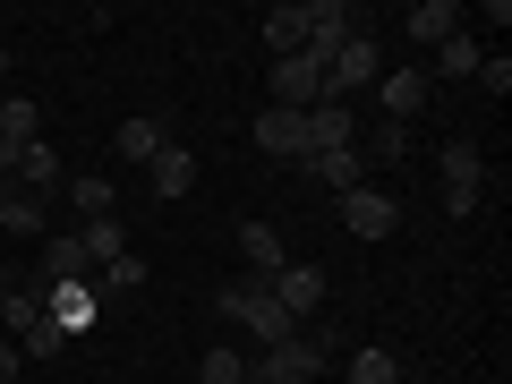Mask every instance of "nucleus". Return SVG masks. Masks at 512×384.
<instances>
[{
    "mask_svg": "<svg viewBox=\"0 0 512 384\" xmlns=\"http://www.w3.org/2000/svg\"><path fill=\"white\" fill-rule=\"evenodd\" d=\"M239 376H248V359H239L231 342H222V350H205V359H197V384H239Z\"/></svg>",
    "mask_w": 512,
    "mask_h": 384,
    "instance_id": "obj_25",
    "label": "nucleus"
},
{
    "mask_svg": "<svg viewBox=\"0 0 512 384\" xmlns=\"http://www.w3.org/2000/svg\"><path fill=\"white\" fill-rule=\"evenodd\" d=\"M274 299H282V316H291V325H308V316L325 308V265H308V256H291V265L274 274Z\"/></svg>",
    "mask_w": 512,
    "mask_h": 384,
    "instance_id": "obj_9",
    "label": "nucleus"
},
{
    "mask_svg": "<svg viewBox=\"0 0 512 384\" xmlns=\"http://www.w3.org/2000/svg\"><path fill=\"white\" fill-rule=\"evenodd\" d=\"M0 384H18V342L0 333Z\"/></svg>",
    "mask_w": 512,
    "mask_h": 384,
    "instance_id": "obj_30",
    "label": "nucleus"
},
{
    "mask_svg": "<svg viewBox=\"0 0 512 384\" xmlns=\"http://www.w3.org/2000/svg\"><path fill=\"white\" fill-rule=\"evenodd\" d=\"M0 86H9V43H0Z\"/></svg>",
    "mask_w": 512,
    "mask_h": 384,
    "instance_id": "obj_32",
    "label": "nucleus"
},
{
    "mask_svg": "<svg viewBox=\"0 0 512 384\" xmlns=\"http://www.w3.org/2000/svg\"><path fill=\"white\" fill-rule=\"evenodd\" d=\"M0 231H43V197L9 188V205H0Z\"/></svg>",
    "mask_w": 512,
    "mask_h": 384,
    "instance_id": "obj_27",
    "label": "nucleus"
},
{
    "mask_svg": "<svg viewBox=\"0 0 512 384\" xmlns=\"http://www.w3.org/2000/svg\"><path fill=\"white\" fill-rule=\"evenodd\" d=\"M94 291H146V265H137V256H111V265H103V274H94Z\"/></svg>",
    "mask_w": 512,
    "mask_h": 384,
    "instance_id": "obj_26",
    "label": "nucleus"
},
{
    "mask_svg": "<svg viewBox=\"0 0 512 384\" xmlns=\"http://www.w3.org/2000/svg\"><path fill=\"white\" fill-rule=\"evenodd\" d=\"M342 231L350 239H393V231H402L393 188H350V197H342Z\"/></svg>",
    "mask_w": 512,
    "mask_h": 384,
    "instance_id": "obj_7",
    "label": "nucleus"
},
{
    "mask_svg": "<svg viewBox=\"0 0 512 384\" xmlns=\"http://www.w3.org/2000/svg\"><path fill=\"white\" fill-rule=\"evenodd\" d=\"M77 248H86V265H94V274H103L111 256H128V231H120V214H103V222H86V231H77Z\"/></svg>",
    "mask_w": 512,
    "mask_h": 384,
    "instance_id": "obj_22",
    "label": "nucleus"
},
{
    "mask_svg": "<svg viewBox=\"0 0 512 384\" xmlns=\"http://www.w3.org/2000/svg\"><path fill=\"white\" fill-rule=\"evenodd\" d=\"M325 359H333V325H316V333H291V342H274L265 350V384H308V376H325Z\"/></svg>",
    "mask_w": 512,
    "mask_h": 384,
    "instance_id": "obj_3",
    "label": "nucleus"
},
{
    "mask_svg": "<svg viewBox=\"0 0 512 384\" xmlns=\"http://www.w3.org/2000/svg\"><path fill=\"white\" fill-rule=\"evenodd\" d=\"M222 325H239V333H256V342L274 350V342H291V316H282V299H274V282H256V274H239V282H222Z\"/></svg>",
    "mask_w": 512,
    "mask_h": 384,
    "instance_id": "obj_1",
    "label": "nucleus"
},
{
    "mask_svg": "<svg viewBox=\"0 0 512 384\" xmlns=\"http://www.w3.org/2000/svg\"><path fill=\"white\" fill-rule=\"evenodd\" d=\"M0 180L26 188V197H52V188H60V154H52V137H35V146H18V154H0Z\"/></svg>",
    "mask_w": 512,
    "mask_h": 384,
    "instance_id": "obj_8",
    "label": "nucleus"
},
{
    "mask_svg": "<svg viewBox=\"0 0 512 384\" xmlns=\"http://www.w3.org/2000/svg\"><path fill=\"white\" fill-rule=\"evenodd\" d=\"M478 86L504 94V86H512V60H504V52H487V60H478Z\"/></svg>",
    "mask_w": 512,
    "mask_h": 384,
    "instance_id": "obj_29",
    "label": "nucleus"
},
{
    "mask_svg": "<svg viewBox=\"0 0 512 384\" xmlns=\"http://www.w3.org/2000/svg\"><path fill=\"white\" fill-rule=\"evenodd\" d=\"M376 103H384V120H393V128H410L427 103H436V86H427V69H384L376 77Z\"/></svg>",
    "mask_w": 512,
    "mask_h": 384,
    "instance_id": "obj_10",
    "label": "nucleus"
},
{
    "mask_svg": "<svg viewBox=\"0 0 512 384\" xmlns=\"http://www.w3.org/2000/svg\"><path fill=\"white\" fill-rule=\"evenodd\" d=\"M376 77H384V52L367 35H350L342 52H333V69H325V103H350V94H367Z\"/></svg>",
    "mask_w": 512,
    "mask_h": 384,
    "instance_id": "obj_5",
    "label": "nucleus"
},
{
    "mask_svg": "<svg viewBox=\"0 0 512 384\" xmlns=\"http://www.w3.org/2000/svg\"><path fill=\"white\" fill-rule=\"evenodd\" d=\"M256 146L274 154V163H308V111H256Z\"/></svg>",
    "mask_w": 512,
    "mask_h": 384,
    "instance_id": "obj_11",
    "label": "nucleus"
},
{
    "mask_svg": "<svg viewBox=\"0 0 512 384\" xmlns=\"http://www.w3.org/2000/svg\"><path fill=\"white\" fill-rule=\"evenodd\" d=\"M478 60H487V43H478L470 26H461L453 43H436V77H478Z\"/></svg>",
    "mask_w": 512,
    "mask_h": 384,
    "instance_id": "obj_23",
    "label": "nucleus"
},
{
    "mask_svg": "<svg viewBox=\"0 0 512 384\" xmlns=\"http://www.w3.org/2000/svg\"><path fill=\"white\" fill-rule=\"evenodd\" d=\"M239 384H265V367H256V359H248V376H239Z\"/></svg>",
    "mask_w": 512,
    "mask_h": 384,
    "instance_id": "obj_31",
    "label": "nucleus"
},
{
    "mask_svg": "<svg viewBox=\"0 0 512 384\" xmlns=\"http://www.w3.org/2000/svg\"><path fill=\"white\" fill-rule=\"evenodd\" d=\"M69 205H77L86 222H103L111 205H120V188H111V171H77V180H69Z\"/></svg>",
    "mask_w": 512,
    "mask_h": 384,
    "instance_id": "obj_21",
    "label": "nucleus"
},
{
    "mask_svg": "<svg viewBox=\"0 0 512 384\" xmlns=\"http://www.w3.org/2000/svg\"><path fill=\"white\" fill-rule=\"evenodd\" d=\"M342 146H359V111L350 103H316L308 111V154H342Z\"/></svg>",
    "mask_w": 512,
    "mask_h": 384,
    "instance_id": "obj_12",
    "label": "nucleus"
},
{
    "mask_svg": "<svg viewBox=\"0 0 512 384\" xmlns=\"http://www.w3.org/2000/svg\"><path fill=\"white\" fill-rule=\"evenodd\" d=\"M350 384H402V359L393 350H359L350 359Z\"/></svg>",
    "mask_w": 512,
    "mask_h": 384,
    "instance_id": "obj_24",
    "label": "nucleus"
},
{
    "mask_svg": "<svg viewBox=\"0 0 512 384\" xmlns=\"http://www.w3.org/2000/svg\"><path fill=\"white\" fill-rule=\"evenodd\" d=\"M239 256H248V274H256V282H274L282 265H291V248H282L274 222H239Z\"/></svg>",
    "mask_w": 512,
    "mask_h": 384,
    "instance_id": "obj_13",
    "label": "nucleus"
},
{
    "mask_svg": "<svg viewBox=\"0 0 512 384\" xmlns=\"http://www.w3.org/2000/svg\"><path fill=\"white\" fill-rule=\"evenodd\" d=\"M35 137H43V111L26 103V94H0V154L35 146Z\"/></svg>",
    "mask_w": 512,
    "mask_h": 384,
    "instance_id": "obj_18",
    "label": "nucleus"
},
{
    "mask_svg": "<svg viewBox=\"0 0 512 384\" xmlns=\"http://www.w3.org/2000/svg\"><path fill=\"white\" fill-rule=\"evenodd\" d=\"M146 171H154V197H171V205H180L188 188H197V154H188V146H163Z\"/></svg>",
    "mask_w": 512,
    "mask_h": 384,
    "instance_id": "obj_17",
    "label": "nucleus"
},
{
    "mask_svg": "<svg viewBox=\"0 0 512 384\" xmlns=\"http://www.w3.org/2000/svg\"><path fill=\"white\" fill-rule=\"evenodd\" d=\"M94 265H86V248H77V231H52L43 239V265H35V282H86Z\"/></svg>",
    "mask_w": 512,
    "mask_h": 384,
    "instance_id": "obj_15",
    "label": "nucleus"
},
{
    "mask_svg": "<svg viewBox=\"0 0 512 384\" xmlns=\"http://www.w3.org/2000/svg\"><path fill=\"white\" fill-rule=\"evenodd\" d=\"M308 171L316 188H333V197H350V188H367V163H359V146H342V154H308Z\"/></svg>",
    "mask_w": 512,
    "mask_h": 384,
    "instance_id": "obj_14",
    "label": "nucleus"
},
{
    "mask_svg": "<svg viewBox=\"0 0 512 384\" xmlns=\"http://www.w3.org/2000/svg\"><path fill=\"white\" fill-rule=\"evenodd\" d=\"M367 154H376V163H402V154H410V128L376 120V128H367Z\"/></svg>",
    "mask_w": 512,
    "mask_h": 384,
    "instance_id": "obj_28",
    "label": "nucleus"
},
{
    "mask_svg": "<svg viewBox=\"0 0 512 384\" xmlns=\"http://www.w3.org/2000/svg\"><path fill=\"white\" fill-rule=\"evenodd\" d=\"M111 146H120V163H154V154L171 146V120H120Z\"/></svg>",
    "mask_w": 512,
    "mask_h": 384,
    "instance_id": "obj_19",
    "label": "nucleus"
},
{
    "mask_svg": "<svg viewBox=\"0 0 512 384\" xmlns=\"http://www.w3.org/2000/svg\"><path fill=\"white\" fill-rule=\"evenodd\" d=\"M402 26H410V43H453L461 35V0H419Z\"/></svg>",
    "mask_w": 512,
    "mask_h": 384,
    "instance_id": "obj_16",
    "label": "nucleus"
},
{
    "mask_svg": "<svg viewBox=\"0 0 512 384\" xmlns=\"http://www.w3.org/2000/svg\"><path fill=\"white\" fill-rule=\"evenodd\" d=\"M0 205H9V180H0Z\"/></svg>",
    "mask_w": 512,
    "mask_h": 384,
    "instance_id": "obj_33",
    "label": "nucleus"
},
{
    "mask_svg": "<svg viewBox=\"0 0 512 384\" xmlns=\"http://www.w3.org/2000/svg\"><path fill=\"white\" fill-rule=\"evenodd\" d=\"M265 43H274V60H291L299 43H308V0H299V9H291V0L265 9Z\"/></svg>",
    "mask_w": 512,
    "mask_h": 384,
    "instance_id": "obj_20",
    "label": "nucleus"
},
{
    "mask_svg": "<svg viewBox=\"0 0 512 384\" xmlns=\"http://www.w3.org/2000/svg\"><path fill=\"white\" fill-rule=\"evenodd\" d=\"M436 180H444V214L470 222V214H478V197H487V154H478L470 137H453V146L436 154Z\"/></svg>",
    "mask_w": 512,
    "mask_h": 384,
    "instance_id": "obj_2",
    "label": "nucleus"
},
{
    "mask_svg": "<svg viewBox=\"0 0 512 384\" xmlns=\"http://www.w3.org/2000/svg\"><path fill=\"white\" fill-rule=\"evenodd\" d=\"M35 299H43V316H52L60 333H94V316H103V291H94V274L86 282H35Z\"/></svg>",
    "mask_w": 512,
    "mask_h": 384,
    "instance_id": "obj_4",
    "label": "nucleus"
},
{
    "mask_svg": "<svg viewBox=\"0 0 512 384\" xmlns=\"http://www.w3.org/2000/svg\"><path fill=\"white\" fill-rule=\"evenodd\" d=\"M316 103H325V60L316 52L274 60V111H316Z\"/></svg>",
    "mask_w": 512,
    "mask_h": 384,
    "instance_id": "obj_6",
    "label": "nucleus"
}]
</instances>
